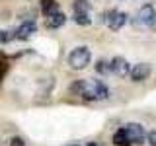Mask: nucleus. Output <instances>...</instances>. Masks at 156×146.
Returning <instances> with one entry per match:
<instances>
[{
  "label": "nucleus",
  "instance_id": "nucleus-5",
  "mask_svg": "<svg viewBox=\"0 0 156 146\" xmlns=\"http://www.w3.org/2000/svg\"><path fill=\"white\" fill-rule=\"evenodd\" d=\"M104 22L109 26V29H113V31H117V29H121L125 26L127 22V14L125 12H117V10H111V12L105 14V19Z\"/></svg>",
  "mask_w": 156,
  "mask_h": 146
},
{
  "label": "nucleus",
  "instance_id": "nucleus-15",
  "mask_svg": "<svg viewBox=\"0 0 156 146\" xmlns=\"http://www.w3.org/2000/svg\"><path fill=\"white\" fill-rule=\"evenodd\" d=\"M12 39H16L14 31H0V43H10Z\"/></svg>",
  "mask_w": 156,
  "mask_h": 146
},
{
  "label": "nucleus",
  "instance_id": "nucleus-13",
  "mask_svg": "<svg viewBox=\"0 0 156 146\" xmlns=\"http://www.w3.org/2000/svg\"><path fill=\"white\" fill-rule=\"evenodd\" d=\"M74 14H90V4H88V0H76L74 2Z\"/></svg>",
  "mask_w": 156,
  "mask_h": 146
},
{
  "label": "nucleus",
  "instance_id": "nucleus-10",
  "mask_svg": "<svg viewBox=\"0 0 156 146\" xmlns=\"http://www.w3.org/2000/svg\"><path fill=\"white\" fill-rule=\"evenodd\" d=\"M41 12L45 14V16H51V14L58 12V4L55 2V0H41Z\"/></svg>",
  "mask_w": 156,
  "mask_h": 146
},
{
  "label": "nucleus",
  "instance_id": "nucleus-6",
  "mask_svg": "<svg viewBox=\"0 0 156 146\" xmlns=\"http://www.w3.org/2000/svg\"><path fill=\"white\" fill-rule=\"evenodd\" d=\"M150 72H152V66L148 64V62H139V64H135L131 68V80L133 82H143L146 78L150 76Z\"/></svg>",
  "mask_w": 156,
  "mask_h": 146
},
{
  "label": "nucleus",
  "instance_id": "nucleus-17",
  "mask_svg": "<svg viewBox=\"0 0 156 146\" xmlns=\"http://www.w3.org/2000/svg\"><path fill=\"white\" fill-rule=\"evenodd\" d=\"M146 140H148L152 146H156V130H150V133L146 134Z\"/></svg>",
  "mask_w": 156,
  "mask_h": 146
},
{
  "label": "nucleus",
  "instance_id": "nucleus-3",
  "mask_svg": "<svg viewBox=\"0 0 156 146\" xmlns=\"http://www.w3.org/2000/svg\"><path fill=\"white\" fill-rule=\"evenodd\" d=\"M154 19H156V10L152 4H144L143 8L136 12V18H135V23L136 26H143V27H152L154 26Z\"/></svg>",
  "mask_w": 156,
  "mask_h": 146
},
{
  "label": "nucleus",
  "instance_id": "nucleus-2",
  "mask_svg": "<svg viewBox=\"0 0 156 146\" xmlns=\"http://www.w3.org/2000/svg\"><path fill=\"white\" fill-rule=\"evenodd\" d=\"M66 61H68V66H70L72 70H84L92 61V53H90L88 47H76L68 53Z\"/></svg>",
  "mask_w": 156,
  "mask_h": 146
},
{
  "label": "nucleus",
  "instance_id": "nucleus-12",
  "mask_svg": "<svg viewBox=\"0 0 156 146\" xmlns=\"http://www.w3.org/2000/svg\"><path fill=\"white\" fill-rule=\"evenodd\" d=\"M96 72H98V74H104V76L109 74V72H111V64L107 61H104V58H100V61L96 62Z\"/></svg>",
  "mask_w": 156,
  "mask_h": 146
},
{
  "label": "nucleus",
  "instance_id": "nucleus-19",
  "mask_svg": "<svg viewBox=\"0 0 156 146\" xmlns=\"http://www.w3.org/2000/svg\"><path fill=\"white\" fill-rule=\"evenodd\" d=\"M152 27H154V29H156V19H154V26H152Z\"/></svg>",
  "mask_w": 156,
  "mask_h": 146
},
{
  "label": "nucleus",
  "instance_id": "nucleus-4",
  "mask_svg": "<svg viewBox=\"0 0 156 146\" xmlns=\"http://www.w3.org/2000/svg\"><path fill=\"white\" fill-rule=\"evenodd\" d=\"M123 130H125V136H127V140H129V144H131V146H133V144H143V142H144V138H146L144 129H143L140 125H136V123L125 125V127H123Z\"/></svg>",
  "mask_w": 156,
  "mask_h": 146
},
{
  "label": "nucleus",
  "instance_id": "nucleus-11",
  "mask_svg": "<svg viewBox=\"0 0 156 146\" xmlns=\"http://www.w3.org/2000/svg\"><path fill=\"white\" fill-rule=\"evenodd\" d=\"M113 144L115 146H131L129 140H127V136H125L123 127H121V129H117L115 133H113Z\"/></svg>",
  "mask_w": 156,
  "mask_h": 146
},
{
  "label": "nucleus",
  "instance_id": "nucleus-9",
  "mask_svg": "<svg viewBox=\"0 0 156 146\" xmlns=\"http://www.w3.org/2000/svg\"><path fill=\"white\" fill-rule=\"evenodd\" d=\"M65 22H66V16L61 12V10L55 12V14H51V16H45V26L49 29H57V27L65 26Z\"/></svg>",
  "mask_w": 156,
  "mask_h": 146
},
{
  "label": "nucleus",
  "instance_id": "nucleus-8",
  "mask_svg": "<svg viewBox=\"0 0 156 146\" xmlns=\"http://www.w3.org/2000/svg\"><path fill=\"white\" fill-rule=\"evenodd\" d=\"M37 31V26H35V22H31V19H27V22H23L22 26H20L16 31V39H27V37H31L33 33Z\"/></svg>",
  "mask_w": 156,
  "mask_h": 146
},
{
  "label": "nucleus",
  "instance_id": "nucleus-16",
  "mask_svg": "<svg viewBox=\"0 0 156 146\" xmlns=\"http://www.w3.org/2000/svg\"><path fill=\"white\" fill-rule=\"evenodd\" d=\"M10 146H26V142L20 136H14V138H10Z\"/></svg>",
  "mask_w": 156,
  "mask_h": 146
},
{
  "label": "nucleus",
  "instance_id": "nucleus-18",
  "mask_svg": "<svg viewBox=\"0 0 156 146\" xmlns=\"http://www.w3.org/2000/svg\"><path fill=\"white\" fill-rule=\"evenodd\" d=\"M86 146H101V144H100V142H88Z\"/></svg>",
  "mask_w": 156,
  "mask_h": 146
},
{
  "label": "nucleus",
  "instance_id": "nucleus-7",
  "mask_svg": "<svg viewBox=\"0 0 156 146\" xmlns=\"http://www.w3.org/2000/svg\"><path fill=\"white\" fill-rule=\"evenodd\" d=\"M111 64V72L113 74H117V76H129V72H131V64L127 62V58H123V57H115L113 61L109 62Z\"/></svg>",
  "mask_w": 156,
  "mask_h": 146
},
{
  "label": "nucleus",
  "instance_id": "nucleus-1",
  "mask_svg": "<svg viewBox=\"0 0 156 146\" xmlns=\"http://www.w3.org/2000/svg\"><path fill=\"white\" fill-rule=\"evenodd\" d=\"M70 92L80 96L82 99H88V101H100V99H107L109 97V88L101 80H96V78L76 80L70 86Z\"/></svg>",
  "mask_w": 156,
  "mask_h": 146
},
{
  "label": "nucleus",
  "instance_id": "nucleus-14",
  "mask_svg": "<svg viewBox=\"0 0 156 146\" xmlns=\"http://www.w3.org/2000/svg\"><path fill=\"white\" fill-rule=\"evenodd\" d=\"M72 19H74L78 26H90V22H92L90 14H74V18H72Z\"/></svg>",
  "mask_w": 156,
  "mask_h": 146
}]
</instances>
